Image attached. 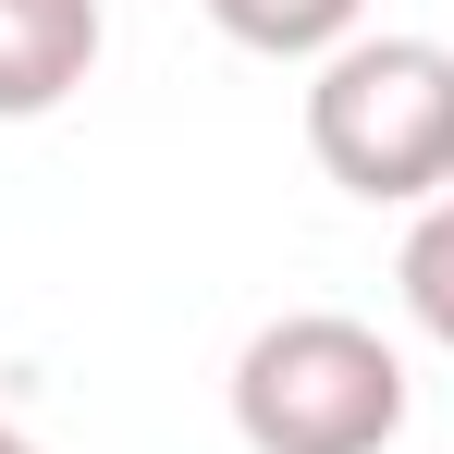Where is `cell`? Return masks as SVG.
Here are the masks:
<instances>
[{"instance_id": "cell-1", "label": "cell", "mask_w": 454, "mask_h": 454, "mask_svg": "<svg viewBox=\"0 0 454 454\" xmlns=\"http://www.w3.org/2000/svg\"><path fill=\"white\" fill-rule=\"evenodd\" d=\"M307 160L369 209L454 197V50L442 37H344L307 74Z\"/></svg>"}, {"instance_id": "cell-2", "label": "cell", "mask_w": 454, "mask_h": 454, "mask_svg": "<svg viewBox=\"0 0 454 454\" xmlns=\"http://www.w3.org/2000/svg\"><path fill=\"white\" fill-rule=\"evenodd\" d=\"M418 405L405 356L344 307H295L233 356V442L246 454H393Z\"/></svg>"}, {"instance_id": "cell-3", "label": "cell", "mask_w": 454, "mask_h": 454, "mask_svg": "<svg viewBox=\"0 0 454 454\" xmlns=\"http://www.w3.org/2000/svg\"><path fill=\"white\" fill-rule=\"evenodd\" d=\"M111 12L98 0H0V123H50L98 74Z\"/></svg>"}, {"instance_id": "cell-4", "label": "cell", "mask_w": 454, "mask_h": 454, "mask_svg": "<svg viewBox=\"0 0 454 454\" xmlns=\"http://www.w3.org/2000/svg\"><path fill=\"white\" fill-rule=\"evenodd\" d=\"M209 25H222L233 50H258V62H332L344 37H369V0H197Z\"/></svg>"}, {"instance_id": "cell-5", "label": "cell", "mask_w": 454, "mask_h": 454, "mask_svg": "<svg viewBox=\"0 0 454 454\" xmlns=\"http://www.w3.org/2000/svg\"><path fill=\"white\" fill-rule=\"evenodd\" d=\"M393 295H405V319L430 332L454 356V197H430L418 222H405V258H393Z\"/></svg>"}, {"instance_id": "cell-6", "label": "cell", "mask_w": 454, "mask_h": 454, "mask_svg": "<svg viewBox=\"0 0 454 454\" xmlns=\"http://www.w3.org/2000/svg\"><path fill=\"white\" fill-rule=\"evenodd\" d=\"M0 454H37V442H25V430H0Z\"/></svg>"}]
</instances>
